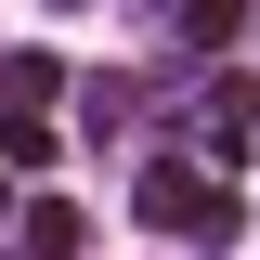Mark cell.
I'll return each mask as SVG.
<instances>
[{"instance_id":"3","label":"cell","mask_w":260,"mask_h":260,"mask_svg":"<svg viewBox=\"0 0 260 260\" xmlns=\"http://www.w3.org/2000/svg\"><path fill=\"white\" fill-rule=\"evenodd\" d=\"M208 143H221V156L260 143V78H208Z\"/></svg>"},{"instance_id":"1","label":"cell","mask_w":260,"mask_h":260,"mask_svg":"<svg viewBox=\"0 0 260 260\" xmlns=\"http://www.w3.org/2000/svg\"><path fill=\"white\" fill-rule=\"evenodd\" d=\"M143 221H156V234H208V247H234V221H247V208H234L195 156H156V169H143Z\"/></svg>"},{"instance_id":"2","label":"cell","mask_w":260,"mask_h":260,"mask_svg":"<svg viewBox=\"0 0 260 260\" xmlns=\"http://www.w3.org/2000/svg\"><path fill=\"white\" fill-rule=\"evenodd\" d=\"M13 247H26V260H78V247H91V221H78L65 195H26V221H13Z\"/></svg>"},{"instance_id":"4","label":"cell","mask_w":260,"mask_h":260,"mask_svg":"<svg viewBox=\"0 0 260 260\" xmlns=\"http://www.w3.org/2000/svg\"><path fill=\"white\" fill-rule=\"evenodd\" d=\"M169 26H182L195 52H221V39H247V0H182V13H169Z\"/></svg>"}]
</instances>
